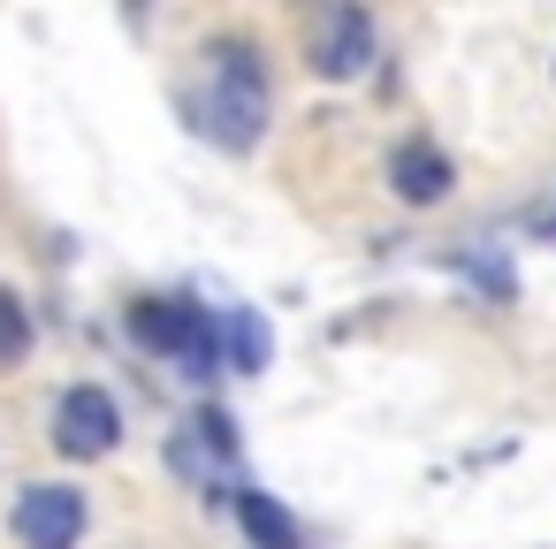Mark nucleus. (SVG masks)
I'll return each mask as SVG.
<instances>
[{
  "instance_id": "6e6552de",
  "label": "nucleus",
  "mask_w": 556,
  "mask_h": 549,
  "mask_svg": "<svg viewBox=\"0 0 556 549\" xmlns=\"http://www.w3.org/2000/svg\"><path fill=\"white\" fill-rule=\"evenodd\" d=\"M222 359H229L237 374H267V366H275V328H267V313L237 305V313L222 321Z\"/></svg>"
},
{
  "instance_id": "7ed1b4c3",
  "label": "nucleus",
  "mask_w": 556,
  "mask_h": 549,
  "mask_svg": "<svg viewBox=\"0 0 556 549\" xmlns=\"http://www.w3.org/2000/svg\"><path fill=\"white\" fill-rule=\"evenodd\" d=\"M115 442H123V404L100 382L62 389V404H54V450L62 458H115Z\"/></svg>"
},
{
  "instance_id": "20e7f679",
  "label": "nucleus",
  "mask_w": 556,
  "mask_h": 549,
  "mask_svg": "<svg viewBox=\"0 0 556 549\" xmlns=\"http://www.w3.org/2000/svg\"><path fill=\"white\" fill-rule=\"evenodd\" d=\"M85 488H70V481H31L24 496H16V541L24 549H77L85 541Z\"/></svg>"
},
{
  "instance_id": "1a4fd4ad",
  "label": "nucleus",
  "mask_w": 556,
  "mask_h": 549,
  "mask_svg": "<svg viewBox=\"0 0 556 549\" xmlns=\"http://www.w3.org/2000/svg\"><path fill=\"white\" fill-rule=\"evenodd\" d=\"M31 359V313H24V298L0 283V374L9 366H24Z\"/></svg>"
},
{
  "instance_id": "423d86ee",
  "label": "nucleus",
  "mask_w": 556,
  "mask_h": 549,
  "mask_svg": "<svg viewBox=\"0 0 556 549\" xmlns=\"http://www.w3.org/2000/svg\"><path fill=\"white\" fill-rule=\"evenodd\" d=\"M366 62H374V16H366V9H336V16H328V39H320V54H313V70L343 85V77H358Z\"/></svg>"
},
{
  "instance_id": "f257e3e1",
  "label": "nucleus",
  "mask_w": 556,
  "mask_h": 549,
  "mask_svg": "<svg viewBox=\"0 0 556 549\" xmlns=\"http://www.w3.org/2000/svg\"><path fill=\"white\" fill-rule=\"evenodd\" d=\"M191 115L229 153L260 146V130H267V70H260V47L252 39H214L206 47V92H199Z\"/></svg>"
},
{
  "instance_id": "39448f33",
  "label": "nucleus",
  "mask_w": 556,
  "mask_h": 549,
  "mask_svg": "<svg viewBox=\"0 0 556 549\" xmlns=\"http://www.w3.org/2000/svg\"><path fill=\"white\" fill-rule=\"evenodd\" d=\"M450 184H457V169H450V153H442L434 138H404V146L389 153V191H396L404 207H442Z\"/></svg>"
},
{
  "instance_id": "9d476101",
  "label": "nucleus",
  "mask_w": 556,
  "mask_h": 549,
  "mask_svg": "<svg viewBox=\"0 0 556 549\" xmlns=\"http://www.w3.org/2000/svg\"><path fill=\"white\" fill-rule=\"evenodd\" d=\"M548 237H556V214H548Z\"/></svg>"
},
{
  "instance_id": "0eeeda50",
  "label": "nucleus",
  "mask_w": 556,
  "mask_h": 549,
  "mask_svg": "<svg viewBox=\"0 0 556 549\" xmlns=\"http://www.w3.org/2000/svg\"><path fill=\"white\" fill-rule=\"evenodd\" d=\"M237 519H244L252 549H305V526H298L290 503H275L267 488H237Z\"/></svg>"
},
{
  "instance_id": "f03ea898",
  "label": "nucleus",
  "mask_w": 556,
  "mask_h": 549,
  "mask_svg": "<svg viewBox=\"0 0 556 549\" xmlns=\"http://www.w3.org/2000/svg\"><path fill=\"white\" fill-rule=\"evenodd\" d=\"M130 336L146 351H168L191 382H206L222 366V321L206 305H191V298H138L130 305Z\"/></svg>"
}]
</instances>
